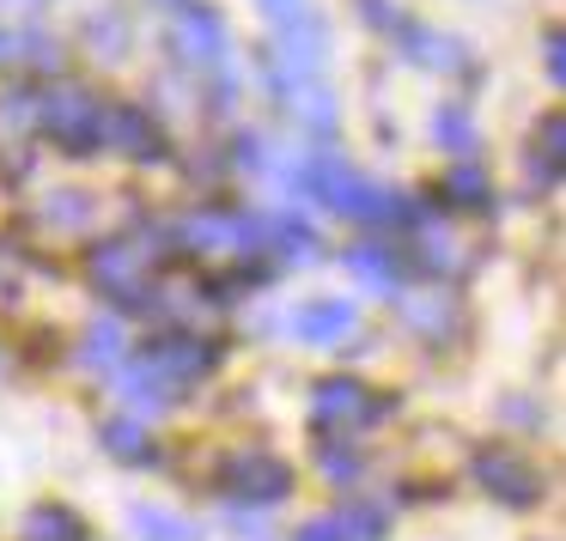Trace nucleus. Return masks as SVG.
Listing matches in <instances>:
<instances>
[{"label": "nucleus", "instance_id": "nucleus-15", "mask_svg": "<svg viewBox=\"0 0 566 541\" xmlns=\"http://www.w3.org/2000/svg\"><path fill=\"white\" fill-rule=\"evenodd\" d=\"M396 305H402V317L415 322L427 341H444V329H451V298H444V286H415V293H396Z\"/></svg>", "mask_w": 566, "mask_h": 541}, {"label": "nucleus", "instance_id": "nucleus-23", "mask_svg": "<svg viewBox=\"0 0 566 541\" xmlns=\"http://www.w3.org/2000/svg\"><path fill=\"white\" fill-rule=\"evenodd\" d=\"M86 31H92V38H98V43H92V50H98V55H111V62H116V55L128 50V25H123V19H116V13H92V19H86Z\"/></svg>", "mask_w": 566, "mask_h": 541}, {"label": "nucleus", "instance_id": "nucleus-19", "mask_svg": "<svg viewBox=\"0 0 566 541\" xmlns=\"http://www.w3.org/2000/svg\"><path fill=\"white\" fill-rule=\"evenodd\" d=\"M135 535L140 541H201V529L177 511H159V505H135Z\"/></svg>", "mask_w": 566, "mask_h": 541}, {"label": "nucleus", "instance_id": "nucleus-4", "mask_svg": "<svg viewBox=\"0 0 566 541\" xmlns=\"http://www.w3.org/2000/svg\"><path fill=\"white\" fill-rule=\"evenodd\" d=\"M171 250H177V237L171 244H153V237H104V244H92L86 274L104 298L140 310V305H153V280H159V262Z\"/></svg>", "mask_w": 566, "mask_h": 541}, {"label": "nucleus", "instance_id": "nucleus-14", "mask_svg": "<svg viewBox=\"0 0 566 541\" xmlns=\"http://www.w3.org/2000/svg\"><path fill=\"white\" fill-rule=\"evenodd\" d=\"M298 541H384V517L378 511H329V517H311L298 529Z\"/></svg>", "mask_w": 566, "mask_h": 541}, {"label": "nucleus", "instance_id": "nucleus-26", "mask_svg": "<svg viewBox=\"0 0 566 541\" xmlns=\"http://www.w3.org/2000/svg\"><path fill=\"white\" fill-rule=\"evenodd\" d=\"M256 7L274 19V31H281V25H298V19H311V13H317L311 0H256Z\"/></svg>", "mask_w": 566, "mask_h": 541}, {"label": "nucleus", "instance_id": "nucleus-1", "mask_svg": "<svg viewBox=\"0 0 566 541\" xmlns=\"http://www.w3.org/2000/svg\"><path fill=\"white\" fill-rule=\"evenodd\" d=\"M213 365H220V347L213 341H201V335H159V341H147L128 365H116L111 390L123 395V402L159 414V407H171L189 383L208 378Z\"/></svg>", "mask_w": 566, "mask_h": 541}, {"label": "nucleus", "instance_id": "nucleus-2", "mask_svg": "<svg viewBox=\"0 0 566 541\" xmlns=\"http://www.w3.org/2000/svg\"><path fill=\"white\" fill-rule=\"evenodd\" d=\"M293 183L305 189V195H317L329 213H342V220H366V225L408 220V208L390 195V189L366 183V177H359L347 159H335V152H311V159H298Z\"/></svg>", "mask_w": 566, "mask_h": 541}, {"label": "nucleus", "instance_id": "nucleus-7", "mask_svg": "<svg viewBox=\"0 0 566 541\" xmlns=\"http://www.w3.org/2000/svg\"><path fill=\"white\" fill-rule=\"evenodd\" d=\"M390 407H396L390 395H371L366 383H354V378H323L317 390H311V426L323 432V444H342V438L371 432Z\"/></svg>", "mask_w": 566, "mask_h": 541}, {"label": "nucleus", "instance_id": "nucleus-5", "mask_svg": "<svg viewBox=\"0 0 566 541\" xmlns=\"http://www.w3.org/2000/svg\"><path fill=\"white\" fill-rule=\"evenodd\" d=\"M262 79H269L274 104H281L305 135H317V140L335 135V92L323 86V67L293 62L286 50H274V43H269V50H262Z\"/></svg>", "mask_w": 566, "mask_h": 541}, {"label": "nucleus", "instance_id": "nucleus-28", "mask_svg": "<svg viewBox=\"0 0 566 541\" xmlns=\"http://www.w3.org/2000/svg\"><path fill=\"white\" fill-rule=\"evenodd\" d=\"M19 55V38H7V31H0V62H13Z\"/></svg>", "mask_w": 566, "mask_h": 541}, {"label": "nucleus", "instance_id": "nucleus-20", "mask_svg": "<svg viewBox=\"0 0 566 541\" xmlns=\"http://www.w3.org/2000/svg\"><path fill=\"white\" fill-rule=\"evenodd\" d=\"M269 250L286 256V262H311L317 256V237H311L298 220H269Z\"/></svg>", "mask_w": 566, "mask_h": 541}, {"label": "nucleus", "instance_id": "nucleus-30", "mask_svg": "<svg viewBox=\"0 0 566 541\" xmlns=\"http://www.w3.org/2000/svg\"><path fill=\"white\" fill-rule=\"evenodd\" d=\"M159 7H171V13H177V7H189V0H159Z\"/></svg>", "mask_w": 566, "mask_h": 541}, {"label": "nucleus", "instance_id": "nucleus-17", "mask_svg": "<svg viewBox=\"0 0 566 541\" xmlns=\"http://www.w3.org/2000/svg\"><path fill=\"white\" fill-rule=\"evenodd\" d=\"M19 541H86V523L67 505H38V511H25Z\"/></svg>", "mask_w": 566, "mask_h": 541}, {"label": "nucleus", "instance_id": "nucleus-13", "mask_svg": "<svg viewBox=\"0 0 566 541\" xmlns=\"http://www.w3.org/2000/svg\"><path fill=\"white\" fill-rule=\"evenodd\" d=\"M293 335L311 347H335L354 335V305L347 298H311V305L293 310Z\"/></svg>", "mask_w": 566, "mask_h": 541}, {"label": "nucleus", "instance_id": "nucleus-18", "mask_svg": "<svg viewBox=\"0 0 566 541\" xmlns=\"http://www.w3.org/2000/svg\"><path fill=\"white\" fill-rule=\"evenodd\" d=\"M104 450H111L116 463H153L159 444H153V432L135 426V420H111V426H104Z\"/></svg>", "mask_w": 566, "mask_h": 541}, {"label": "nucleus", "instance_id": "nucleus-11", "mask_svg": "<svg viewBox=\"0 0 566 541\" xmlns=\"http://www.w3.org/2000/svg\"><path fill=\"white\" fill-rule=\"evenodd\" d=\"M475 480H481V492H488V499L512 505V511H530V505L542 499V475L517 450H505V444L475 450Z\"/></svg>", "mask_w": 566, "mask_h": 541}, {"label": "nucleus", "instance_id": "nucleus-10", "mask_svg": "<svg viewBox=\"0 0 566 541\" xmlns=\"http://www.w3.org/2000/svg\"><path fill=\"white\" fill-rule=\"evenodd\" d=\"M220 492L238 505H281L293 492V468L269 450H238L220 463Z\"/></svg>", "mask_w": 566, "mask_h": 541}, {"label": "nucleus", "instance_id": "nucleus-24", "mask_svg": "<svg viewBox=\"0 0 566 541\" xmlns=\"http://www.w3.org/2000/svg\"><path fill=\"white\" fill-rule=\"evenodd\" d=\"M444 195H451L457 201V208H488V183H481V171H469V165H463V171H451V183H444Z\"/></svg>", "mask_w": 566, "mask_h": 541}, {"label": "nucleus", "instance_id": "nucleus-12", "mask_svg": "<svg viewBox=\"0 0 566 541\" xmlns=\"http://www.w3.org/2000/svg\"><path fill=\"white\" fill-rule=\"evenodd\" d=\"M104 140H111L116 152H128L135 165L165 159V135H159V123H153L147 110H135V104H116V110H104Z\"/></svg>", "mask_w": 566, "mask_h": 541}, {"label": "nucleus", "instance_id": "nucleus-25", "mask_svg": "<svg viewBox=\"0 0 566 541\" xmlns=\"http://www.w3.org/2000/svg\"><path fill=\"white\" fill-rule=\"evenodd\" d=\"M439 147H451V152H469L475 147V128H469V116L463 110H439Z\"/></svg>", "mask_w": 566, "mask_h": 541}, {"label": "nucleus", "instance_id": "nucleus-21", "mask_svg": "<svg viewBox=\"0 0 566 541\" xmlns=\"http://www.w3.org/2000/svg\"><path fill=\"white\" fill-rule=\"evenodd\" d=\"M80 359H86V365H123V329H116V322H92Z\"/></svg>", "mask_w": 566, "mask_h": 541}, {"label": "nucleus", "instance_id": "nucleus-29", "mask_svg": "<svg viewBox=\"0 0 566 541\" xmlns=\"http://www.w3.org/2000/svg\"><path fill=\"white\" fill-rule=\"evenodd\" d=\"M7 7H43V0H7Z\"/></svg>", "mask_w": 566, "mask_h": 541}, {"label": "nucleus", "instance_id": "nucleus-9", "mask_svg": "<svg viewBox=\"0 0 566 541\" xmlns=\"http://www.w3.org/2000/svg\"><path fill=\"white\" fill-rule=\"evenodd\" d=\"M38 135H43V110L38 92L13 86L0 92V183H25L38 165Z\"/></svg>", "mask_w": 566, "mask_h": 541}, {"label": "nucleus", "instance_id": "nucleus-8", "mask_svg": "<svg viewBox=\"0 0 566 541\" xmlns=\"http://www.w3.org/2000/svg\"><path fill=\"white\" fill-rule=\"evenodd\" d=\"M38 110H43V135L62 152H98L104 147V104L86 86L38 92Z\"/></svg>", "mask_w": 566, "mask_h": 541}, {"label": "nucleus", "instance_id": "nucleus-22", "mask_svg": "<svg viewBox=\"0 0 566 541\" xmlns=\"http://www.w3.org/2000/svg\"><path fill=\"white\" fill-rule=\"evenodd\" d=\"M536 159H542V171L566 177V116H548L536 128Z\"/></svg>", "mask_w": 566, "mask_h": 541}, {"label": "nucleus", "instance_id": "nucleus-27", "mask_svg": "<svg viewBox=\"0 0 566 541\" xmlns=\"http://www.w3.org/2000/svg\"><path fill=\"white\" fill-rule=\"evenodd\" d=\"M548 74L566 86V38H548Z\"/></svg>", "mask_w": 566, "mask_h": 541}, {"label": "nucleus", "instance_id": "nucleus-3", "mask_svg": "<svg viewBox=\"0 0 566 541\" xmlns=\"http://www.w3.org/2000/svg\"><path fill=\"white\" fill-rule=\"evenodd\" d=\"M165 43H171V55L189 67L196 79H208L213 86V104H232L238 98V79H232V38H226V19L213 13V7H177L171 13V31H165Z\"/></svg>", "mask_w": 566, "mask_h": 541}, {"label": "nucleus", "instance_id": "nucleus-16", "mask_svg": "<svg viewBox=\"0 0 566 541\" xmlns=\"http://www.w3.org/2000/svg\"><path fill=\"white\" fill-rule=\"evenodd\" d=\"M347 268H354L378 298H396V293H402V268H396V256H390L384 244H354V250H347Z\"/></svg>", "mask_w": 566, "mask_h": 541}, {"label": "nucleus", "instance_id": "nucleus-6", "mask_svg": "<svg viewBox=\"0 0 566 541\" xmlns=\"http://www.w3.org/2000/svg\"><path fill=\"white\" fill-rule=\"evenodd\" d=\"M177 250L238 268V262H250V256H269V220H250V213H232V208L189 213V220L177 225Z\"/></svg>", "mask_w": 566, "mask_h": 541}]
</instances>
